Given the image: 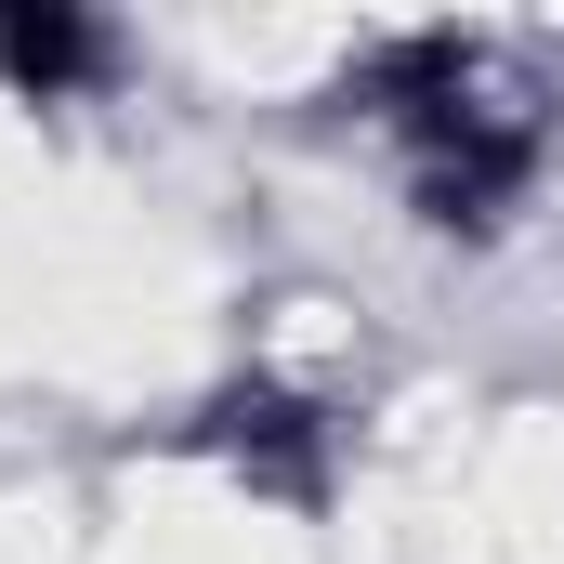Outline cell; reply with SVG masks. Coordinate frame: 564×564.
I'll list each match as a JSON object with an SVG mask.
<instances>
[{
  "instance_id": "cell-1",
  "label": "cell",
  "mask_w": 564,
  "mask_h": 564,
  "mask_svg": "<svg viewBox=\"0 0 564 564\" xmlns=\"http://www.w3.org/2000/svg\"><path fill=\"white\" fill-rule=\"evenodd\" d=\"M341 119H368L433 250H499L552 197V106L499 66V40H459V26L368 40L341 66Z\"/></svg>"
},
{
  "instance_id": "cell-2",
  "label": "cell",
  "mask_w": 564,
  "mask_h": 564,
  "mask_svg": "<svg viewBox=\"0 0 564 564\" xmlns=\"http://www.w3.org/2000/svg\"><path fill=\"white\" fill-rule=\"evenodd\" d=\"M184 446H197L237 499H263V512H328V499H341V408L302 394V381H276V368L210 381V394L184 408Z\"/></svg>"
},
{
  "instance_id": "cell-3",
  "label": "cell",
  "mask_w": 564,
  "mask_h": 564,
  "mask_svg": "<svg viewBox=\"0 0 564 564\" xmlns=\"http://www.w3.org/2000/svg\"><path fill=\"white\" fill-rule=\"evenodd\" d=\"M144 66V40L93 0H0V106H40V119H79V106H119Z\"/></svg>"
}]
</instances>
